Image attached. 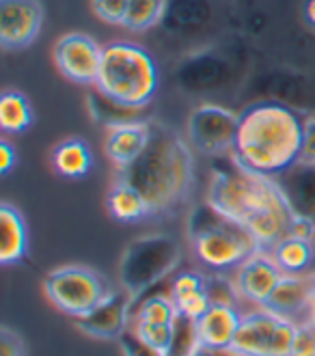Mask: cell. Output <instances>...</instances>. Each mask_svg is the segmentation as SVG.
I'll return each instance as SVG.
<instances>
[{"instance_id": "6da1fadb", "label": "cell", "mask_w": 315, "mask_h": 356, "mask_svg": "<svg viewBox=\"0 0 315 356\" xmlns=\"http://www.w3.org/2000/svg\"><path fill=\"white\" fill-rule=\"evenodd\" d=\"M207 203L227 218L244 225L266 250L298 232V222L272 177L242 169L231 156L212 164Z\"/></svg>"}, {"instance_id": "7a4b0ae2", "label": "cell", "mask_w": 315, "mask_h": 356, "mask_svg": "<svg viewBox=\"0 0 315 356\" xmlns=\"http://www.w3.org/2000/svg\"><path fill=\"white\" fill-rule=\"evenodd\" d=\"M305 119L285 104L255 102L240 115L234 158L242 169L275 177L300 160Z\"/></svg>"}, {"instance_id": "3957f363", "label": "cell", "mask_w": 315, "mask_h": 356, "mask_svg": "<svg viewBox=\"0 0 315 356\" xmlns=\"http://www.w3.org/2000/svg\"><path fill=\"white\" fill-rule=\"evenodd\" d=\"M119 179L136 188L150 203L152 214L169 212L191 191V147L166 125L152 123V136L145 152L128 169L119 171Z\"/></svg>"}, {"instance_id": "277c9868", "label": "cell", "mask_w": 315, "mask_h": 356, "mask_svg": "<svg viewBox=\"0 0 315 356\" xmlns=\"http://www.w3.org/2000/svg\"><path fill=\"white\" fill-rule=\"evenodd\" d=\"M160 72L154 56L130 41L104 48L95 89L121 106L143 111L158 91Z\"/></svg>"}, {"instance_id": "5b68a950", "label": "cell", "mask_w": 315, "mask_h": 356, "mask_svg": "<svg viewBox=\"0 0 315 356\" xmlns=\"http://www.w3.org/2000/svg\"><path fill=\"white\" fill-rule=\"evenodd\" d=\"M188 234L197 257L214 270L240 268L261 248L257 238L244 225L227 218L209 203L193 209Z\"/></svg>"}, {"instance_id": "8992f818", "label": "cell", "mask_w": 315, "mask_h": 356, "mask_svg": "<svg viewBox=\"0 0 315 356\" xmlns=\"http://www.w3.org/2000/svg\"><path fill=\"white\" fill-rule=\"evenodd\" d=\"M179 246L169 236H143L128 244L119 261V279L123 289L134 298L158 287L179 264Z\"/></svg>"}, {"instance_id": "52a82bcc", "label": "cell", "mask_w": 315, "mask_h": 356, "mask_svg": "<svg viewBox=\"0 0 315 356\" xmlns=\"http://www.w3.org/2000/svg\"><path fill=\"white\" fill-rule=\"evenodd\" d=\"M44 291L60 313L74 320L85 318L111 294L106 281L85 266H63L52 270L44 279Z\"/></svg>"}, {"instance_id": "ba28073f", "label": "cell", "mask_w": 315, "mask_h": 356, "mask_svg": "<svg viewBox=\"0 0 315 356\" xmlns=\"http://www.w3.org/2000/svg\"><path fill=\"white\" fill-rule=\"evenodd\" d=\"M296 330L291 318L261 307L242 316L234 348L244 356H291Z\"/></svg>"}, {"instance_id": "9c48e42d", "label": "cell", "mask_w": 315, "mask_h": 356, "mask_svg": "<svg viewBox=\"0 0 315 356\" xmlns=\"http://www.w3.org/2000/svg\"><path fill=\"white\" fill-rule=\"evenodd\" d=\"M238 128L240 115L212 102L199 104L188 117V138L201 154L212 158L234 152Z\"/></svg>"}, {"instance_id": "30bf717a", "label": "cell", "mask_w": 315, "mask_h": 356, "mask_svg": "<svg viewBox=\"0 0 315 356\" xmlns=\"http://www.w3.org/2000/svg\"><path fill=\"white\" fill-rule=\"evenodd\" d=\"M56 70L67 80L82 87H95L102 67L104 48L85 33H65L56 39L52 50Z\"/></svg>"}, {"instance_id": "8fae6325", "label": "cell", "mask_w": 315, "mask_h": 356, "mask_svg": "<svg viewBox=\"0 0 315 356\" xmlns=\"http://www.w3.org/2000/svg\"><path fill=\"white\" fill-rule=\"evenodd\" d=\"M272 181L296 218L298 232L315 238V162H293L289 169L272 177Z\"/></svg>"}, {"instance_id": "7c38bea8", "label": "cell", "mask_w": 315, "mask_h": 356, "mask_svg": "<svg viewBox=\"0 0 315 356\" xmlns=\"http://www.w3.org/2000/svg\"><path fill=\"white\" fill-rule=\"evenodd\" d=\"M234 67L225 54L216 50H201L186 56L177 65V85L181 91L201 95L223 89L231 80Z\"/></svg>"}, {"instance_id": "4fadbf2b", "label": "cell", "mask_w": 315, "mask_h": 356, "mask_svg": "<svg viewBox=\"0 0 315 356\" xmlns=\"http://www.w3.org/2000/svg\"><path fill=\"white\" fill-rule=\"evenodd\" d=\"M44 9L39 0H0V44L5 50L29 48L39 37Z\"/></svg>"}, {"instance_id": "5bb4252c", "label": "cell", "mask_w": 315, "mask_h": 356, "mask_svg": "<svg viewBox=\"0 0 315 356\" xmlns=\"http://www.w3.org/2000/svg\"><path fill=\"white\" fill-rule=\"evenodd\" d=\"M132 302H134V296L128 289L111 291L91 313H87L85 318H78L74 322L82 332L91 334L95 339H119L121 334L130 328Z\"/></svg>"}, {"instance_id": "9a60e30c", "label": "cell", "mask_w": 315, "mask_h": 356, "mask_svg": "<svg viewBox=\"0 0 315 356\" xmlns=\"http://www.w3.org/2000/svg\"><path fill=\"white\" fill-rule=\"evenodd\" d=\"M285 272L279 268L266 248H259L253 257H248L240 270H238V289L240 294L250 300L257 302L259 307H266L270 296L275 294V289L283 281Z\"/></svg>"}, {"instance_id": "2e32d148", "label": "cell", "mask_w": 315, "mask_h": 356, "mask_svg": "<svg viewBox=\"0 0 315 356\" xmlns=\"http://www.w3.org/2000/svg\"><path fill=\"white\" fill-rule=\"evenodd\" d=\"M150 136H152L150 121L140 119V121L115 123L106 128L104 149H106L108 160L117 166V171H123L145 152Z\"/></svg>"}, {"instance_id": "e0dca14e", "label": "cell", "mask_w": 315, "mask_h": 356, "mask_svg": "<svg viewBox=\"0 0 315 356\" xmlns=\"http://www.w3.org/2000/svg\"><path fill=\"white\" fill-rule=\"evenodd\" d=\"M242 316L236 311L234 305L225 302H212L205 313L195 320L197 334L201 346H212V348H229L234 346V339L238 334Z\"/></svg>"}, {"instance_id": "ac0fdd59", "label": "cell", "mask_w": 315, "mask_h": 356, "mask_svg": "<svg viewBox=\"0 0 315 356\" xmlns=\"http://www.w3.org/2000/svg\"><path fill=\"white\" fill-rule=\"evenodd\" d=\"M257 91L264 95L259 102H279L289 108H305L315 102V87L300 74H268L257 82Z\"/></svg>"}, {"instance_id": "d6986e66", "label": "cell", "mask_w": 315, "mask_h": 356, "mask_svg": "<svg viewBox=\"0 0 315 356\" xmlns=\"http://www.w3.org/2000/svg\"><path fill=\"white\" fill-rule=\"evenodd\" d=\"M29 257V229L22 212L11 205H0V264L17 266Z\"/></svg>"}, {"instance_id": "ffe728a7", "label": "cell", "mask_w": 315, "mask_h": 356, "mask_svg": "<svg viewBox=\"0 0 315 356\" xmlns=\"http://www.w3.org/2000/svg\"><path fill=\"white\" fill-rule=\"evenodd\" d=\"M313 287L315 275H309V272L307 275H285L266 307L291 318L293 322H300L313 296Z\"/></svg>"}, {"instance_id": "44dd1931", "label": "cell", "mask_w": 315, "mask_h": 356, "mask_svg": "<svg viewBox=\"0 0 315 356\" xmlns=\"http://www.w3.org/2000/svg\"><path fill=\"white\" fill-rule=\"evenodd\" d=\"M171 298L177 313L197 320L212 305V296L207 289V279L199 272H181L171 281Z\"/></svg>"}, {"instance_id": "7402d4cb", "label": "cell", "mask_w": 315, "mask_h": 356, "mask_svg": "<svg viewBox=\"0 0 315 356\" xmlns=\"http://www.w3.org/2000/svg\"><path fill=\"white\" fill-rule=\"evenodd\" d=\"M212 19V7L207 0H169L162 26L181 37L197 35Z\"/></svg>"}, {"instance_id": "603a6c76", "label": "cell", "mask_w": 315, "mask_h": 356, "mask_svg": "<svg viewBox=\"0 0 315 356\" xmlns=\"http://www.w3.org/2000/svg\"><path fill=\"white\" fill-rule=\"evenodd\" d=\"M270 255L275 257L279 268L285 275H307L315 259V242L313 236L302 232H293L287 238L279 240L270 248Z\"/></svg>"}, {"instance_id": "cb8c5ba5", "label": "cell", "mask_w": 315, "mask_h": 356, "mask_svg": "<svg viewBox=\"0 0 315 356\" xmlns=\"http://www.w3.org/2000/svg\"><path fill=\"white\" fill-rule=\"evenodd\" d=\"M52 166L60 177L67 179L87 177L93 166L89 145L78 136L60 140L52 152Z\"/></svg>"}, {"instance_id": "d4e9b609", "label": "cell", "mask_w": 315, "mask_h": 356, "mask_svg": "<svg viewBox=\"0 0 315 356\" xmlns=\"http://www.w3.org/2000/svg\"><path fill=\"white\" fill-rule=\"evenodd\" d=\"M106 203H108V212L119 222H136V220L152 214L150 203L145 201V197L136 191V188L125 184L123 179H117L113 184Z\"/></svg>"}, {"instance_id": "484cf974", "label": "cell", "mask_w": 315, "mask_h": 356, "mask_svg": "<svg viewBox=\"0 0 315 356\" xmlns=\"http://www.w3.org/2000/svg\"><path fill=\"white\" fill-rule=\"evenodd\" d=\"M33 125L31 102L22 91L7 89L0 95V128L7 134H22Z\"/></svg>"}, {"instance_id": "4316f807", "label": "cell", "mask_w": 315, "mask_h": 356, "mask_svg": "<svg viewBox=\"0 0 315 356\" xmlns=\"http://www.w3.org/2000/svg\"><path fill=\"white\" fill-rule=\"evenodd\" d=\"M169 0H130L123 26L130 31H150L162 24Z\"/></svg>"}, {"instance_id": "83f0119b", "label": "cell", "mask_w": 315, "mask_h": 356, "mask_svg": "<svg viewBox=\"0 0 315 356\" xmlns=\"http://www.w3.org/2000/svg\"><path fill=\"white\" fill-rule=\"evenodd\" d=\"M89 106H91V113L97 121H102L104 125H115V123H125V121H140L138 115L140 111L136 108H128V106H121V104L108 99L104 93H99L95 87L91 91V97H89Z\"/></svg>"}, {"instance_id": "f1b7e54d", "label": "cell", "mask_w": 315, "mask_h": 356, "mask_svg": "<svg viewBox=\"0 0 315 356\" xmlns=\"http://www.w3.org/2000/svg\"><path fill=\"white\" fill-rule=\"evenodd\" d=\"M130 328L138 334V339L152 346L160 354L166 356L171 343H173V332H175V322L173 324H160V322H140V320H130Z\"/></svg>"}, {"instance_id": "f546056e", "label": "cell", "mask_w": 315, "mask_h": 356, "mask_svg": "<svg viewBox=\"0 0 315 356\" xmlns=\"http://www.w3.org/2000/svg\"><path fill=\"white\" fill-rule=\"evenodd\" d=\"M199 334H197V324L193 318H186L177 313L175 318V332H173V343L166 352V356H193L195 350L199 348Z\"/></svg>"}, {"instance_id": "4dcf8cb0", "label": "cell", "mask_w": 315, "mask_h": 356, "mask_svg": "<svg viewBox=\"0 0 315 356\" xmlns=\"http://www.w3.org/2000/svg\"><path fill=\"white\" fill-rule=\"evenodd\" d=\"M130 0H91V9L97 19L106 24H121L125 22Z\"/></svg>"}, {"instance_id": "1f68e13d", "label": "cell", "mask_w": 315, "mask_h": 356, "mask_svg": "<svg viewBox=\"0 0 315 356\" xmlns=\"http://www.w3.org/2000/svg\"><path fill=\"white\" fill-rule=\"evenodd\" d=\"M291 356H315V324L313 322H307V320L298 322Z\"/></svg>"}, {"instance_id": "d6a6232c", "label": "cell", "mask_w": 315, "mask_h": 356, "mask_svg": "<svg viewBox=\"0 0 315 356\" xmlns=\"http://www.w3.org/2000/svg\"><path fill=\"white\" fill-rule=\"evenodd\" d=\"M119 346H121V352L125 356H164L158 350H154L152 346H147L145 341H140L138 334L132 328H128V330L121 334V337H119Z\"/></svg>"}, {"instance_id": "836d02e7", "label": "cell", "mask_w": 315, "mask_h": 356, "mask_svg": "<svg viewBox=\"0 0 315 356\" xmlns=\"http://www.w3.org/2000/svg\"><path fill=\"white\" fill-rule=\"evenodd\" d=\"M0 356H26L22 337L9 326L0 328Z\"/></svg>"}, {"instance_id": "e575fe53", "label": "cell", "mask_w": 315, "mask_h": 356, "mask_svg": "<svg viewBox=\"0 0 315 356\" xmlns=\"http://www.w3.org/2000/svg\"><path fill=\"white\" fill-rule=\"evenodd\" d=\"M300 160L315 162V113L305 117V136H302Z\"/></svg>"}, {"instance_id": "d590c367", "label": "cell", "mask_w": 315, "mask_h": 356, "mask_svg": "<svg viewBox=\"0 0 315 356\" xmlns=\"http://www.w3.org/2000/svg\"><path fill=\"white\" fill-rule=\"evenodd\" d=\"M17 164V149L9 140H0V171L3 175H9Z\"/></svg>"}, {"instance_id": "8d00e7d4", "label": "cell", "mask_w": 315, "mask_h": 356, "mask_svg": "<svg viewBox=\"0 0 315 356\" xmlns=\"http://www.w3.org/2000/svg\"><path fill=\"white\" fill-rule=\"evenodd\" d=\"M193 356H244L234 346L229 348H212V346H199Z\"/></svg>"}, {"instance_id": "74e56055", "label": "cell", "mask_w": 315, "mask_h": 356, "mask_svg": "<svg viewBox=\"0 0 315 356\" xmlns=\"http://www.w3.org/2000/svg\"><path fill=\"white\" fill-rule=\"evenodd\" d=\"M305 19H307V24L315 31V0H305Z\"/></svg>"}, {"instance_id": "f35d334b", "label": "cell", "mask_w": 315, "mask_h": 356, "mask_svg": "<svg viewBox=\"0 0 315 356\" xmlns=\"http://www.w3.org/2000/svg\"><path fill=\"white\" fill-rule=\"evenodd\" d=\"M313 322L315 324V287H313V296H311V300H309V307H307V311H305V316H302V320L300 322ZM298 324V322H296Z\"/></svg>"}]
</instances>
